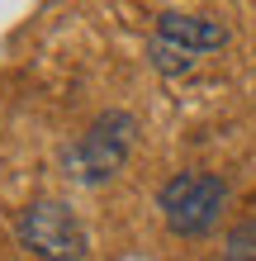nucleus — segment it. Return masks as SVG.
Here are the masks:
<instances>
[{"label": "nucleus", "instance_id": "obj_1", "mask_svg": "<svg viewBox=\"0 0 256 261\" xmlns=\"http://www.w3.org/2000/svg\"><path fill=\"white\" fill-rule=\"evenodd\" d=\"M223 204H228V186L214 171H180L157 195V209L176 238H204L223 219Z\"/></svg>", "mask_w": 256, "mask_h": 261}, {"label": "nucleus", "instance_id": "obj_2", "mask_svg": "<svg viewBox=\"0 0 256 261\" xmlns=\"http://www.w3.org/2000/svg\"><path fill=\"white\" fill-rule=\"evenodd\" d=\"M133 138H138V119H133L128 110L100 114L95 124L67 147V176H76L81 186H100V180H109L119 166L128 162Z\"/></svg>", "mask_w": 256, "mask_h": 261}, {"label": "nucleus", "instance_id": "obj_3", "mask_svg": "<svg viewBox=\"0 0 256 261\" xmlns=\"http://www.w3.org/2000/svg\"><path fill=\"white\" fill-rule=\"evenodd\" d=\"M14 233H19V247L38 261H81L90 247L81 219L57 199H34L29 209H19Z\"/></svg>", "mask_w": 256, "mask_h": 261}, {"label": "nucleus", "instance_id": "obj_4", "mask_svg": "<svg viewBox=\"0 0 256 261\" xmlns=\"http://www.w3.org/2000/svg\"><path fill=\"white\" fill-rule=\"evenodd\" d=\"M157 38H166V43H176V48H185L194 57L228 48V29L218 19H209V14H176V10H166L157 19Z\"/></svg>", "mask_w": 256, "mask_h": 261}, {"label": "nucleus", "instance_id": "obj_5", "mask_svg": "<svg viewBox=\"0 0 256 261\" xmlns=\"http://www.w3.org/2000/svg\"><path fill=\"white\" fill-rule=\"evenodd\" d=\"M223 261H256V219L237 223L223 242Z\"/></svg>", "mask_w": 256, "mask_h": 261}]
</instances>
